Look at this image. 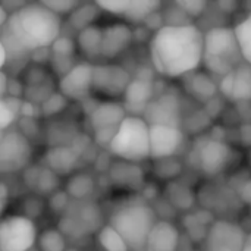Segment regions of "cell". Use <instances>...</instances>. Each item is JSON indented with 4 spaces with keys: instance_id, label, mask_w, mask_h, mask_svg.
Returning a JSON list of instances; mask_svg holds the SVG:
<instances>
[{
    "instance_id": "16",
    "label": "cell",
    "mask_w": 251,
    "mask_h": 251,
    "mask_svg": "<svg viewBox=\"0 0 251 251\" xmlns=\"http://www.w3.org/2000/svg\"><path fill=\"white\" fill-rule=\"evenodd\" d=\"M126 118V109L118 103H101L93 109L90 115V124L94 132L107 131V129H118L119 125Z\"/></svg>"
},
{
    "instance_id": "23",
    "label": "cell",
    "mask_w": 251,
    "mask_h": 251,
    "mask_svg": "<svg viewBox=\"0 0 251 251\" xmlns=\"http://www.w3.org/2000/svg\"><path fill=\"white\" fill-rule=\"evenodd\" d=\"M190 76V91L193 93L194 97H197L201 101H207L210 100L215 93H216V87L213 84V81L206 75V74H191Z\"/></svg>"
},
{
    "instance_id": "30",
    "label": "cell",
    "mask_w": 251,
    "mask_h": 251,
    "mask_svg": "<svg viewBox=\"0 0 251 251\" xmlns=\"http://www.w3.org/2000/svg\"><path fill=\"white\" fill-rule=\"evenodd\" d=\"M41 3L59 16L72 13L75 9H78L81 6V3L76 0H43Z\"/></svg>"
},
{
    "instance_id": "2",
    "label": "cell",
    "mask_w": 251,
    "mask_h": 251,
    "mask_svg": "<svg viewBox=\"0 0 251 251\" xmlns=\"http://www.w3.org/2000/svg\"><path fill=\"white\" fill-rule=\"evenodd\" d=\"M60 16L46 7L41 1L25 3L10 15L3 26L1 46L13 54L37 51L54 44L60 37Z\"/></svg>"
},
{
    "instance_id": "10",
    "label": "cell",
    "mask_w": 251,
    "mask_h": 251,
    "mask_svg": "<svg viewBox=\"0 0 251 251\" xmlns=\"http://www.w3.org/2000/svg\"><path fill=\"white\" fill-rule=\"evenodd\" d=\"M185 143V134L181 126L150 125L151 159L168 160L175 156Z\"/></svg>"
},
{
    "instance_id": "36",
    "label": "cell",
    "mask_w": 251,
    "mask_h": 251,
    "mask_svg": "<svg viewBox=\"0 0 251 251\" xmlns=\"http://www.w3.org/2000/svg\"><path fill=\"white\" fill-rule=\"evenodd\" d=\"M7 197H9V194H7V187H6L4 184H1V185H0V203H1V210H4L6 206H7Z\"/></svg>"
},
{
    "instance_id": "21",
    "label": "cell",
    "mask_w": 251,
    "mask_h": 251,
    "mask_svg": "<svg viewBox=\"0 0 251 251\" xmlns=\"http://www.w3.org/2000/svg\"><path fill=\"white\" fill-rule=\"evenodd\" d=\"M101 41H103V29L99 26H88L78 34V47L84 56L101 57Z\"/></svg>"
},
{
    "instance_id": "1",
    "label": "cell",
    "mask_w": 251,
    "mask_h": 251,
    "mask_svg": "<svg viewBox=\"0 0 251 251\" xmlns=\"http://www.w3.org/2000/svg\"><path fill=\"white\" fill-rule=\"evenodd\" d=\"M154 71L166 78L194 74L204 57V32L193 25H162L150 41Z\"/></svg>"
},
{
    "instance_id": "31",
    "label": "cell",
    "mask_w": 251,
    "mask_h": 251,
    "mask_svg": "<svg viewBox=\"0 0 251 251\" xmlns=\"http://www.w3.org/2000/svg\"><path fill=\"white\" fill-rule=\"evenodd\" d=\"M175 6H178L185 15L197 18L207 7V1H204V0H185V1H175Z\"/></svg>"
},
{
    "instance_id": "6",
    "label": "cell",
    "mask_w": 251,
    "mask_h": 251,
    "mask_svg": "<svg viewBox=\"0 0 251 251\" xmlns=\"http://www.w3.org/2000/svg\"><path fill=\"white\" fill-rule=\"evenodd\" d=\"M37 241L34 222L22 215H9L0 224V251H29Z\"/></svg>"
},
{
    "instance_id": "17",
    "label": "cell",
    "mask_w": 251,
    "mask_h": 251,
    "mask_svg": "<svg viewBox=\"0 0 251 251\" xmlns=\"http://www.w3.org/2000/svg\"><path fill=\"white\" fill-rule=\"evenodd\" d=\"M179 231L168 221H157L151 229L144 251H178Z\"/></svg>"
},
{
    "instance_id": "15",
    "label": "cell",
    "mask_w": 251,
    "mask_h": 251,
    "mask_svg": "<svg viewBox=\"0 0 251 251\" xmlns=\"http://www.w3.org/2000/svg\"><path fill=\"white\" fill-rule=\"evenodd\" d=\"M132 41V29L128 24H112L103 28L101 57L115 59L122 54Z\"/></svg>"
},
{
    "instance_id": "34",
    "label": "cell",
    "mask_w": 251,
    "mask_h": 251,
    "mask_svg": "<svg viewBox=\"0 0 251 251\" xmlns=\"http://www.w3.org/2000/svg\"><path fill=\"white\" fill-rule=\"evenodd\" d=\"M53 47V54L59 57H69L74 53V43L68 37H59Z\"/></svg>"
},
{
    "instance_id": "27",
    "label": "cell",
    "mask_w": 251,
    "mask_h": 251,
    "mask_svg": "<svg viewBox=\"0 0 251 251\" xmlns=\"http://www.w3.org/2000/svg\"><path fill=\"white\" fill-rule=\"evenodd\" d=\"M38 249L40 251H65L66 241L63 234L57 229L44 231L38 237Z\"/></svg>"
},
{
    "instance_id": "5",
    "label": "cell",
    "mask_w": 251,
    "mask_h": 251,
    "mask_svg": "<svg viewBox=\"0 0 251 251\" xmlns=\"http://www.w3.org/2000/svg\"><path fill=\"white\" fill-rule=\"evenodd\" d=\"M109 150L122 162L140 163L151 157L150 125L141 116H126L119 125Z\"/></svg>"
},
{
    "instance_id": "29",
    "label": "cell",
    "mask_w": 251,
    "mask_h": 251,
    "mask_svg": "<svg viewBox=\"0 0 251 251\" xmlns=\"http://www.w3.org/2000/svg\"><path fill=\"white\" fill-rule=\"evenodd\" d=\"M16 121V109L12 106V101L9 99L0 100V131L4 132L9 129V126Z\"/></svg>"
},
{
    "instance_id": "28",
    "label": "cell",
    "mask_w": 251,
    "mask_h": 251,
    "mask_svg": "<svg viewBox=\"0 0 251 251\" xmlns=\"http://www.w3.org/2000/svg\"><path fill=\"white\" fill-rule=\"evenodd\" d=\"M99 6L94 3V4H81L78 9H75L72 13H71V21H72V25L75 28H78L79 31L91 26L93 21L96 19L97 16V9Z\"/></svg>"
},
{
    "instance_id": "40",
    "label": "cell",
    "mask_w": 251,
    "mask_h": 251,
    "mask_svg": "<svg viewBox=\"0 0 251 251\" xmlns=\"http://www.w3.org/2000/svg\"><path fill=\"white\" fill-rule=\"evenodd\" d=\"M244 251H251V232L247 235V241H246V247Z\"/></svg>"
},
{
    "instance_id": "18",
    "label": "cell",
    "mask_w": 251,
    "mask_h": 251,
    "mask_svg": "<svg viewBox=\"0 0 251 251\" xmlns=\"http://www.w3.org/2000/svg\"><path fill=\"white\" fill-rule=\"evenodd\" d=\"M46 163L47 168L56 175H68L76 168L78 153L71 147L57 146L47 151Z\"/></svg>"
},
{
    "instance_id": "37",
    "label": "cell",
    "mask_w": 251,
    "mask_h": 251,
    "mask_svg": "<svg viewBox=\"0 0 251 251\" xmlns=\"http://www.w3.org/2000/svg\"><path fill=\"white\" fill-rule=\"evenodd\" d=\"M0 84H1L0 93H1V96H3V99H4V96H6V93H7V75H6L4 71H3L1 75H0Z\"/></svg>"
},
{
    "instance_id": "9",
    "label": "cell",
    "mask_w": 251,
    "mask_h": 251,
    "mask_svg": "<svg viewBox=\"0 0 251 251\" xmlns=\"http://www.w3.org/2000/svg\"><path fill=\"white\" fill-rule=\"evenodd\" d=\"M94 66L88 62L72 66L59 81V93L68 100H84L93 93Z\"/></svg>"
},
{
    "instance_id": "7",
    "label": "cell",
    "mask_w": 251,
    "mask_h": 251,
    "mask_svg": "<svg viewBox=\"0 0 251 251\" xmlns=\"http://www.w3.org/2000/svg\"><path fill=\"white\" fill-rule=\"evenodd\" d=\"M32 156L29 140L19 131L7 129L0 137V171L3 174L24 169Z\"/></svg>"
},
{
    "instance_id": "25",
    "label": "cell",
    "mask_w": 251,
    "mask_h": 251,
    "mask_svg": "<svg viewBox=\"0 0 251 251\" xmlns=\"http://www.w3.org/2000/svg\"><path fill=\"white\" fill-rule=\"evenodd\" d=\"M99 244L104 251H131L125 240L107 224L99 232Z\"/></svg>"
},
{
    "instance_id": "14",
    "label": "cell",
    "mask_w": 251,
    "mask_h": 251,
    "mask_svg": "<svg viewBox=\"0 0 251 251\" xmlns=\"http://www.w3.org/2000/svg\"><path fill=\"white\" fill-rule=\"evenodd\" d=\"M221 90L235 101H251V65L243 62L234 72L224 76Z\"/></svg>"
},
{
    "instance_id": "32",
    "label": "cell",
    "mask_w": 251,
    "mask_h": 251,
    "mask_svg": "<svg viewBox=\"0 0 251 251\" xmlns=\"http://www.w3.org/2000/svg\"><path fill=\"white\" fill-rule=\"evenodd\" d=\"M96 4L101 10H106L112 15H118V16L124 18V15L128 9L129 0H106V1H96Z\"/></svg>"
},
{
    "instance_id": "12",
    "label": "cell",
    "mask_w": 251,
    "mask_h": 251,
    "mask_svg": "<svg viewBox=\"0 0 251 251\" xmlns=\"http://www.w3.org/2000/svg\"><path fill=\"white\" fill-rule=\"evenodd\" d=\"M232 151L229 146L221 140L204 141L197 150L199 168L210 176L222 174L231 162Z\"/></svg>"
},
{
    "instance_id": "33",
    "label": "cell",
    "mask_w": 251,
    "mask_h": 251,
    "mask_svg": "<svg viewBox=\"0 0 251 251\" xmlns=\"http://www.w3.org/2000/svg\"><path fill=\"white\" fill-rule=\"evenodd\" d=\"M66 100H68V99H65L60 93H54L53 96H50V97L46 99L44 106H43V113H44V115H56V113H59L62 109L57 107V104L65 106Z\"/></svg>"
},
{
    "instance_id": "19",
    "label": "cell",
    "mask_w": 251,
    "mask_h": 251,
    "mask_svg": "<svg viewBox=\"0 0 251 251\" xmlns=\"http://www.w3.org/2000/svg\"><path fill=\"white\" fill-rule=\"evenodd\" d=\"M153 84L150 79L137 76L125 91V101L129 107H141L146 112L147 104L153 100Z\"/></svg>"
},
{
    "instance_id": "24",
    "label": "cell",
    "mask_w": 251,
    "mask_h": 251,
    "mask_svg": "<svg viewBox=\"0 0 251 251\" xmlns=\"http://www.w3.org/2000/svg\"><path fill=\"white\" fill-rule=\"evenodd\" d=\"M241 54L246 63L251 65V12L234 26Z\"/></svg>"
},
{
    "instance_id": "11",
    "label": "cell",
    "mask_w": 251,
    "mask_h": 251,
    "mask_svg": "<svg viewBox=\"0 0 251 251\" xmlns=\"http://www.w3.org/2000/svg\"><path fill=\"white\" fill-rule=\"evenodd\" d=\"M131 76L126 69L119 65H96L93 71V91L103 96L125 94L131 84Z\"/></svg>"
},
{
    "instance_id": "4",
    "label": "cell",
    "mask_w": 251,
    "mask_h": 251,
    "mask_svg": "<svg viewBox=\"0 0 251 251\" xmlns=\"http://www.w3.org/2000/svg\"><path fill=\"white\" fill-rule=\"evenodd\" d=\"M244 62L234 28L215 26L204 32L203 65L207 71L226 76Z\"/></svg>"
},
{
    "instance_id": "8",
    "label": "cell",
    "mask_w": 251,
    "mask_h": 251,
    "mask_svg": "<svg viewBox=\"0 0 251 251\" xmlns=\"http://www.w3.org/2000/svg\"><path fill=\"white\" fill-rule=\"evenodd\" d=\"M247 235L244 229L229 221H216L204 238V251H244Z\"/></svg>"
},
{
    "instance_id": "26",
    "label": "cell",
    "mask_w": 251,
    "mask_h": 251,
    "mask_svg": "<svg viewBox=\"0 0 251 251\" xmlns=\"http://www.w3.org/2000/svg\"><path fill=\"white\" fill-rule=\"evenodd\" d=\"M94 190V181L90 175H75L68 184V194L74 199H85Z\"/></svg>"
},
{
    "instance_id": "39",
    "label": "cell",
    "mask_w": 251,
    "mask_h": 251,
    "mask_svg": "<svg viewBox=\"0 0 251 251\" xmlns=\"http://www.w3.org/2000/svg\"><path fill=\"white\" fill-rule=\"evenodd\" d=\"M0 51H1L0 66H1V68H4V65L7 63V56H9V54H7V50L4 49V46H1V44H0Z\"/></svg>"
},
{
    "instance_id": "35",
    "label": "cell",
    "mask_w": 251,
    "mask_h": 251,
    "mask_svg": "<svg viewBox=\"0 0 251 251\" xmlns=\"http://www.w3.org/2000/svg\"><path fill=\"white\" fill-rule=\"evenodd\" d=\"M38 188H41V191H50L56 187L57 184V175L54 172H51L50 169H43L38 174V179H37Z\"/></svg>"
},
{
    "instance_id": "13",
    "label": "cell",
    "mask_w": 251,
    "mask_h": 251,
    "mask_svg": "<svg viewBox=\"0 0 251 251\" xmlns=\"http://www.w3.org/2000/svg\"><path fill=\"white\" fill-rule=\"evenodd\" d=\"M144 119L149 125H166L179 126L181 125V107L176 96L168 93L160 97L153 99L144 112Z\"/></svg>"
},
{
    "instance_id": "20",
    "label": "cell",
    "mask_w": 251,
    "mask_h": 251,
    "mask_svg": "<svg viewBox=\"0 0 251 251\" xmlns=\"http://www.w3.org/2000/svg\"><path fill=\"white\" fill-rule=\"evenodd\" d=\"M110 178L116 185H124L126 188H138L143 185V171L137 163L119 162L115 163L110 169Z\"/></svg>"
},
{
    "instance_id": "38",
    "label": "cell",
    "mask_w": 251,
    "mask_h": 251,
    "mask_svg": "<svg viewBox=\"0 0 251 251\" xmlns=\"http://www.w3.org/2000/svg\"><path fill=\"white\" fill-rule=\"evenodd\" d=\"M241 137H243V140H244V143L247 144V140H249V144H251V126H244L243 129H241Z\"/></svg>"
},
{
    "instance_id": "22",
    "label": "cell",
    "mask_w": 251,
    "mask_h": 251,
    "mask_svg": "<svg viewBox=\"0 0 251 251\" xmlns=\"http://www.w3.org/2000/svg\"><path fill=\"white\" fill-rule=\"evenodd\" d=\"M162 3L159 0H129L124 19L132 24L146 22L151 15L157 13Z\"/></svg>"
},
{
    "instance_id": "3",
    "label": "cell",
    "mask_w": 251,
    "mask_h": 251,
    "mask_svg": "<svg viewBox=\"0 0 251 251\" xmlns=\"http://www.w3.org/2000/svg\"><path fill=\"white\" fill-rule=\"evenodd\" d=\"M157 224L154 210L144 203H129L116 209L109 225L125 240L131 251H144L149 235Z\"/></svg>"
}]
</instances>
